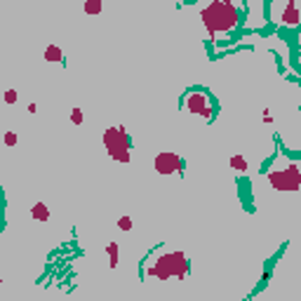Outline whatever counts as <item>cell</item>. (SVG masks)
Segmentation results:
<instances>
[{"label":"cell","mask_w":301,"mask_h":301,"mask_svg":"<svg viewBox=\"0 0 301 301\" xmlns=\"http://www.w3.org/2000/svg\"><path fill=\"white\" fill-rule=\"evenodd\" d=\"M2 141H5L7 148H12V146L19 144V134H17V132H5V139H2Z\"/></svg>","instance_id":"14"},{"label":"cell","mask_w":301,"mask_h":301,"mask_svg":"<svg viewBox=\"0 0 301 301\" xmlns=\"http://www.w3.org/2000/svg\"><path fill=\"white\" fill-rule=\"evenodd\" d=\"M268 14L278 26H301V0H271Z\"/></svg>","instance_id":"5"},{"label":"cell","mask_w":301,"mask_h":301,"mask_svg":"<svg viewBox=\"0 0 301 301\" xmlns=\"http://www.w3.org/2000/svg\"><path fill=\"white\" fill-rule=\"evenodd\" d=\"M266 181L278 193H299L301 191V162L278 158L266 170Z\"/></svg>","instance_id":"3"},{"label":"cell","mask_w":301,"mask_h":301,"mask_svg":"<svg viewBox=\"0 0 301 301\" xmlns=\"http://www.w3.org/2000/svg\"><path fill=\"white\" fill-rule=\"evenodd\" d=\"M68 118H71L73 125H82V108H78V106L71 108V116H68Z\"/></svg>","instance_id":"15"},{"label":"cell","mask_w":301,"mask_h":301,"mask_svg":"<svg viewBox=\"0 0 301 301\" xmlns=\"http://www.w3.org/2000/svg\"><path fill=\"white\" fill-rule=\"evenodd\" d=\"M118 228L122 231V233H130V231H132V217H127V214H125V217H120V219H118Z\"/></svg>","instance_id":"13"},{"label":"cell","mask_w":301,"mask_h":301,"mask_svg":"<svg viewBox=\"0 0 301 301\" xmlns=\"http://www.w3.org/2000/svg\"><path fill=\"white\" fill-rule=\"evenodd\" d=\"M2 99H5V104L12 106V104H17V101H19V92H17V90H7Z\"/></svg>","instance_id":"16"},{"label":"cell","mask_w":301,"mask_h":301,"mask_svg":"<svg viewBox=\"0 0 301 301\" xmlns=\"http://www.w3.org/2000/svg\"><path fill=\"white\" fill-rule=\"evenodd\" d=\"M228 167H231V170H236V172H247L249 170V162H247V158H245V156L236 153V156L228 158Z\"/></svg>","instance_id":"12"},{"label":"cell","mask_w":301,"mask_h":301,"mask_svg":"<svg viewBox=\"0 0 301 301\" xmlns=\"http://www.w3.org/2000/svg\"><path fill=\"white\" fill-rule=\"evenodd\" d=\"M240 17H242V12L233 0H212L210 5H205L200 10V21L212 40L233 33L242 21Z\"/></svg>","instance_id":"2"},{"label":"cell","mask_w":301,"mask_h":301,"mask_svg":"<svg viewBox=\"0 0 301 301\" xmlns=\"http://www.w3.org/2000/svg\"><path fill=\"white\" fill-rule=\"evenodd\" d=\"M101 10H104V0H85L82 2V12L87 17H97V14H101Z\"/></svg>","instance_id":"10"},{"label":"cell","mask_w":301,"mask_h":301,"mask_svg":"<svg viewBox=\"0 0 301 301\" xmlns=\"http://www.w3.org/2000/svg\"><path fill=\"white\" fill-rule=\"evenodd\" d=\"M101 144H104L106 153L113 158L116 162H122V165L132 162V139L127 134V130H125V125L106 127L104 134H101Z\"/></svg>","instance_id":"4"},{"label":"cell","mask_w":301,"mask_h":301,"mask_svg":"<svg viewBox=\"0 0 301 301\" xmlns=\"http://www.w3.org/2000/svg\"><path fill=\"white\" fill-rule=\"evenodd\" d=\"M42 59L50 61V64H61L64 61V50L59 45H47L45 52H42Z\"/></svg>","instance_id":"9"},{"label":"cell","mask_w":301,"mask_h":301,"mask_svg":"<svg viewBox=\"0 0 301 301\" xmlns=\"http://www.w3.org/2000/svg\"><path fill=\"white\" fill-rule=\"evenodd\" d=\"M106 254H108V266L111 268H118L120 263V252H118V242H106Z\"/></svg>","instance_id":"11"},{"label":"cell","mask_w":301,"mask_h":301,"mask_svg":"<svg viewBox=\"0 0 301 301\" xmlns=\"http://www.w3.org/2000/svg\"><path fill=\"white\" fill-rule=\"evenodd\" d=\"M153 170L162 177H170V174H183V158L174 151H160L153 158Z\"/></svg>","instance_id":"7"},{"label":"cell","mask_w":301,"mask_h":301,"mask_svg":"<svg viewBox=\"0 0 301 301\" xmlns=\"http://www.w3.org/2000/svg\"><path fill=\"white\" fill-rule=\"evenodd\" d=\"M28 214H31V219L42 221V223L52 219V212H50V207H47L45 202H33V205H31V210H28Z\"/></svg>","instance_id":"8"},{"label":"cell","mask_w":301,"mask_h":301,"mask_svg":"<svg viewBox=\"0 0 301 301\" xmlns=\"http://www.w3.org/2000/svg\"><path fill=\"white\" fill-rule=\"evenodd\" d=\"M191 273V259L186 257V252L181 249H167V247H158L153 249L141 263V275L144 280H183L186 275Z\"/></svg>","instance_id":"1"},{"label":"cell","mask_w":301,"mask_h":301,"mask_svg":"<svg viewBox=\"0 0 301 301\" xmlns=\"http://www.w3.org/2000/svg\"><path fill=\"white\" fill-rule=\"evenodd\" d=\"M181 108L202 120H212L214 113H217V106L212 101V97L205 90H200V87H193V90H188L183 94Z\"/></svg>","instance_id":"6"}]
</instances>
